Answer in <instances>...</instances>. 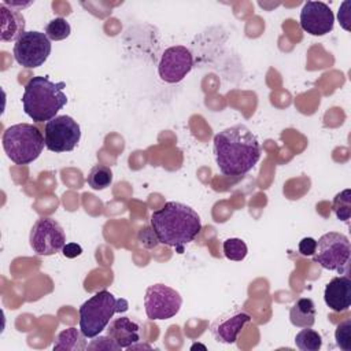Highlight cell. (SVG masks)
I'll return each mask as SVG.
<instances>
[{"instance_id":"obj_1","label":"cell","mask_w":351,"mask_h":351,"mask_svg":"<svg viewBox=\"0 0 351 351\" xmlns=\"http://www.w3.org/2000/svg\"><path fill=\"white\" fill-rule=\"evenodd\" d=\"M213 148L217 166L223 176H244L261 158V144L245 125H234L217 133Z\"/></svg>"},{"instance_id":"obj_2","label":"cell","mask_w":351,"mask_h":351,"mask_svg":"<svg viewBox=\"0 0 351 351\" xmlns=\"http://www.w3.org/2000/svg\"><path fill=\"white\" fill-rule=\"evenodd\" d=\"M149 222L158 241L167 247H176L180 252L202 230L199 214L180 202L165 203L151 214Z\"/></svg>"},{"instance_id":"obj_3","label":"cell","mask_w":351,"mask_h":351,"mask_svg":"<svg viewBox=\"0 0 351 351\" xmlns=\"http://www.w3.org/2000/svg\"><path fill=\"white\" fill-rule=\"evenodd\" d=\"M66 82H53L47 75L32 77L23 90L22 107L25 114L34 122H48L67 103L63 89Z\"/></svg>"},{"instance_id":"obj_4","label":"cell","mask_w":351,"mask_h":351,"mask_svg":"<svg viewBox=\"0 0 351 351\" xmlns=\"http://www.w3.org/2000/svg\"><path fill=\"white\" fill-rule=\"evenodd\" d=\"M128 307L125 299H117L106 289L99 291L80 306V329L88 339H93L107 328L115 313H123Z\"/></svg>"},{"instance_id":"obj_5","label":"cell","mask_w":351,"mask_h":351,"mask_svg":"<svg viewBox=\"0 0 351 351\" xmlns=\"http://www.w3.org/2000/svg\"><path fill=\"white\" fill-rule=\"evenodd\" d=\"M7 156L15 165L34 162L45 145L43 133L32 123H16L7 128L1 137Z\"/></svg>"},{"instance_id":"obj_6","label":"cell","mask_w":351,"mask_h":351,"mask_svg":"<svg viewBox=\"0 0 351 351\" xmlns=\"http://www.w3.org/2000/svg\"><path fill=\"white\" fill-rule=\"evenodd\" d=\"M350 255L351 245L348 237L339 232H328L318 239L313 261L326 270L343 274L348 270Z\"/></svg>"},{"instance_id":"obj_7","label":"cell","mask_w":351,"mask_h":351,"mask_svg":"<svg viewBox=\"0 0 351 351\" xmlns=\"http://www.w3.org/2000/svg\"><path fill=\"white\" fill-rule=\"evenodd\" d=\"M81 138V128L69 115H56L45 122L44 140L45 147L56 154L69 152L75 148Z\"/></svg>"},{"instance_id":"obj_8","label":"cell","mask_w":351,"mask_h":351,"mask_svg":"<svg viewBox=\"0 0 351 351\" xmlns=\"http://www.w3.org/2000/svg\"><path fill=\"white\" fill-rule=\"evenodd\" d=\"M29 243L37 255L49 256L63 250L66 234L58 221L49 217H40L30 229Z\"/></svg>"},{"instance_id":"obj_9","label":"cell","mask_w":351,"mask_h":351,"mask_svg":"<svg viewBox=\"0 0 351 351\" xmlns=\"http://www.w3.org/2000/svg\"><path fill=\"white\" fill-rule=\"evenodd\" d=\"M51 40L43 32H25L14 44L15 60L26 67L36 69L45 63L51 55Z\"/></svg>"},{"instance_id":"obj_10","label":"cell","mask_w":351,"mask_h":351,"mask_svg":"<svg viewBox=\"0 0 351 351\" xmlns=\"http://www.w3.org/2000/svg\"><path fill=\"white\" fill-rule=\"evenodd\" d=\"M181 304V295L165 284L149 285L144 295L145 314L152 321L173 318L180 311Z\"/></svg>"},{"instance_id":"obj_11","label":"cell","mask_w":351,"mask_h":351,"mask_svg":"<svg viewBox=\"0 0 351 351\" xmlns=\"http://www.w3.org/2000/svg\"><path fill=\"white\" fill-rule=\"evenodd\" d=\"M192 67V52L184 45H173L163 51L158 64V73L162 81L167 84H177L189 74Z\"/></svg>"},{"instance_id":"obj_12","label":"cell","mask_w":351,"mask_h":351,"mask_svg":"<svg viewBox=\"0 0 351 351\" xmlns=\"http://www.w3.org/2000/svg\"><path fill=\"white\" fill-rule=\"evenodd\" d=\"M335 15L322 1H306L300 11V27L311 36H325L332 32Z\"/></svg>"},{"instance_id":"obj_13","label":"cell","mask_w":351,"mask_h":351,"mask_svg":"<svg viewBox=\"0 0 351 351\" xmlns=\"http://www.w3.org/2000/svg\"><path fill=\"white\" fill-rule=\"evenodd\" d=\"M251 321V315L243 308H234L215 318L210 326L214 339L222 344L236 343L241 329Z\"/></svg>"},{"instance_id":"obj_14","label":"cell","mask_w":351,"mask_h":351,"mask_svg":"<svg viewBox=\"0 0 351 351\" xmlns=\"http://www.w3.org/2000/svg\"><path fill=\"white\" fill-rule=\"evenodd\" d=\"M325 304L335 313H344L351 306V280L348 276L333 277L324 289Z\"/></svg>"},{"instance_id":"obj_15","label":"cell","mask_w":351,"mask_h":351,"mask_svg":"<svg viewBox=\"0 0 351 351\" xmlns=\"http://www.w3.org/2000/svg\"><path fill=\"white\" fill-rule=\"evenodd\" d=\"M107 335L121 348H129L140 341V325L129 317L114 318L107 325Z\"/></svg>"},{"instance_id":"obj_16","label":"cell","mask_w":351,"mask_h":351,"mask_svg":"<svg viewBox=\"0 0 351 351\" xmlns=\"http://www.w3.org/2000/svg\"><path fill=\"white\" fill-rule=\"evenodd\" d=\"M1 11V41L18 40L25 33V19L18 10L8 8L4 3L0 4Z\"/></svg>"},{"instance_id":"obj_17","label":"cell","mask_w":351,"mask_h":351,"mask_svg":"<svg viewBox=\"0 0 351 351\" xmlns=\"http://www.w3.org/2000/svg\"><path fill=\"white\" fill-rule=\"evenodd\" d=\"M315 315V304L310 298H299L289 308V321L298 328H311Z\"/></svg>"},{"instance_id":"obj_18","label":"cell","mask_w":351,"mask_h":351,"mask_svg":"<svg viewBox=\"0 0 351 351\" xmlns=\"http://www.w3.org/2000/svg\"><path fill=\"white\" fill-rule=\"evenodd\" d=\"M86 347V336L77 328H67L59 332L53 343V350L63 351H84Z\"/></svg>"},{"instance_id":"obj_19","label":"cell","mask_w":351,"mask_h":351,"mask_svg":"<svg viewBox=\"0 0 351 351\" xmlns=\"http://www.w3.org/2000/svg\"><path fill=\"white\" fill-rule=\"evenodd\" d=\"M86 182L92 189L103 191L112 182V170L104 165H95L86 177Z\"/></svg>"},{"instance_id":"obj_20","label":"cell","mask_w":351,"mask_h":351,"mask_svg":"<svg viewBox=\"0 0 351 351\" xmlns=\"http://www.w3.org/2000/svg\"><path fill=\"white\" fill-rule=\"evenodd\" d=\"M295 344L300 351H318L322 347V337L317 330L304 328L295 336Z\"/></svg>"},{"instance_id":"obj_21","label":"cell","mask_w":351,"mask_h":351,"mask_svg":"<svg viewBox=\"0 0 351 351\" xmlns=\"http://www.w3.org/2000/svg\"><path fill=\"white\" fill-rule=\"evenodd\" d=\"M332 210L337 217V219L348 222L351 217V191L350 189H344L333 197Z\"/></svg>"},{"instance_id":"obj_22","label":"cell","mask_w":351,"mask_h":351,"mask_svg":"<svg viewBox=\"0 0 351 351\" xmlns=\"http://www.w3.org/2000/svg\"><path fill=\"white\" fill-rule=\"evenodd\" d=\"M70 23L62 16H58L45 25V34L51 41L64 40L70 36Z\"/></svg>"},{"instance_id":"obj_23","label":"cell","mask_w":351,"mask_h":351,"mask_svg":"<svg viewBox=\"0 0 351 351\" xmlns=\"http://www.w3.org/2000/svg\"><path fill=\"white\" fill-rule=\"evenodd\" d=\"M223 254L229 261H234V262H240L247 256L248 248L247 244L237 237H230L226 239L223 241Z\"/></svg>"},{"instance_id":"obj_24","label":"cell","mask_w":351,"mask_h":351,"mask_svg":"<svg viewBox=\"0 0 351 351\" xmlns=\"http://www.w3.org/2000/svg\"><path fill=\"white\" fill-rule=\"evenodd\" d=\"M335 339H336V344L341 350L351 351V319L350 318L344 319L337 325L335 332Z\"/></svg>"},{"instance_id":"obj_25","label":"cell","mask_w":351,"mask_h":351,"mask_svg":"<svg viewBox=\"0 0 351 351\" xmlns=\"http://www.w3.org/2000/svg\"><path fill=\"white\" fill-rule=\"evenodd\" d=\"M95 339V337H93ZM86 350H121V347L107 335V336H96L90 344H88Z\"/></svg>"},{"instance_id":"obj_26","label":"cell","mask_w":351,"mask_h":351,"mask_svg":"<svg viewBox=\"0 0 351 351\" xmlns=\"http://www.w3.org/2000/svg\"><path fill=\"white\" fill-rule=\"evenodd\" d=\"M299 252L303 256H313L317 248V240H314L313 237H304L299 241Z\"/></svg>"},{"instance_id":"obj_27","label":"cell","mask_w":351,"mask_h":351,"mask_svg":"<svg viewBox=\"0 0 351 351\" xmlns=\"http://www.w3.org/2000/svg\"><path fill=\"white\" fill-rule=\"evenodd\" d=\"M62 252H63V255L66 258L73 259V258H77V256H80L82 254V247L80 244H77V243H67V244H64Z\"/></svg>"}]
</instances>
